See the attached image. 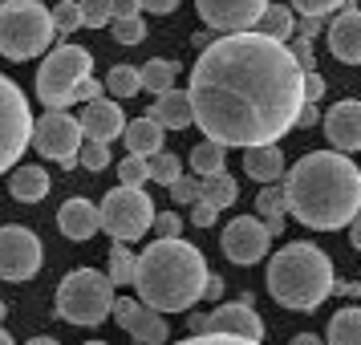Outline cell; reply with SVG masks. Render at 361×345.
I'll return each instance as SVG.
<instances>
[{
  "label": "cell",
  "instance_id": "7",
  "mask_svg": "<svg viewBox=\"0 0 361 345\" xmlns=\"http://www.w3.org/2000/svg\"><path fill=\"white\" fill-rule=\"evenodd\" d=\"M94 69V57L82 45H57V49L41 61V73H37V98L45 102L49 110H66L73 106V90L82 78H90Z\"/></svg>",
  "mask_w": 361,
  "mask_h": 345
},
{
  "label": "cell",
  "instance_id": "55",
  "mask_svg": "<svg viewBox=\"0 0 361 345\" xmlns=\"http://www.w3.org/2000/svg\"><path fill=\"white\" fill-rule=\"evenodd\" d=\"M0 345H13V337H8V333H4V329H0Z\"/></svg>",
  "mask_w": 361,
  "mask_h": 345
},
{
  "label": "cell",
  "instance_id": "57",
  "mask_svg": "<svg viewBox=\"0 0 361 345\" xmlns=\"http://www.w3.org/2000/svg\"><path fill=\"white\" fill-rule=\"evenodd\" d=\"M85 345H106V341H85Z\"/></svg>",
  "mask_w": 361,
  "mask_h": 345
},
{
  "label": "cell",
  "instance_id": "48",
  "mask_svg": "<svg viewBox=\"0 0 361 345\" xmlns=\"http://www.w3.org/2000/svg\"><path fill=\"white\" fill-rule=\"evenodd\" d=\"M114 17H138V0H110Z\"/></svg>",
  "mask_w": 361,
  "mask_h": 345
},
{
  "label": "cell",
  "instance_id": "37",
  "mask_svg": "<svg viewBox=\"0 0 361 345\" xmlns=\"http://www.w3.org/2000/svg\"><path fill=\"white\" fill-rule=\"evenodd\" d=\"M78 163L90 167V171H106V167H110V150H106V143H94V138H90V143L78 150Z\"/></svg>",
  "mask_w": 361,
  "mask_h": 345
},
{
  "label": "cell",
  "instance_id": "29",
  "mask_svg": "<svg viewBox=\"0 0 361 345\" xmlns=\"http://www.w3.org/2000/svg\"><path fill=\"white\" fill-rule=\"evenodd\" d=\"M224 163H228V147L215 143V138H207V143H199V147L191 150V167H195V175H219Z\"/></svg>",
  "mask_w": 361,
  "mask_h": 345
},
{
  "label": "cell",
  "instance_id": "46",
  "mask_svg": "<svg viewBox=\"0 0 361 345\" xmlns=\"http://www.w3.org/2000/svg\"><path fill=\"white\" fill-rule=\"evenodd\" d=\"M296 126H305V131H312V126H321V114H317V102H305V106H300V114H296Z\"/></svg>",
  "mask_w": 361,
  "mask_h": 345
},
{
  "label": "cell",
  "instance_id": "14",
  "mask_svg": "<svg viewBox=\"0 0 361 345\" xmlns=\"http://www.w3.org/2000/svg\"><path fill=\"white\" fill-rule=\"evenodd\" d=\"M195 8L199 17L212 29H219V33H244V29H252L260 20L268 0H195Z\"/></svg>",
  "mask_w": 361,
  "mask_h": 345
},
{
  "label": "cell",
  "instance_id": "56",
  "mask_svg": "<svg viewBox=\"0 0 361 345\" xmlns=\"http://www.w3.org/2000/svg\"><path fill=\"white\" fill-rule=\"evenodd\" d=\"M0 321H4V301H0Z\"/></svg>",
  "mask_w": 361,
  "mask_h": 345
},
{
  "label": "cell",
  "instance_id": "34",
  "mask_svg": "<svg viewBox=\"0 0 361 345\" xmlns=\"http://www.w3.org/2000/svg\"><path fill=\"white\" fill-rule=\"evenodd\" d=\"M49 17H53V29L57 33H73V29H82V4L78 0H61Z\"/></svg>",
  "mask_w": 361,
  "mask_h": 345
},
{
  "label": "cell",
  "instance_id": "3",
  "mask_svg": "<svg viewBox=\"0 0 361 345\" xmlns=\"http://www.w3.org/2000/svg\"><path fill=\"white\" fill-rule=\"evenodd\" d=\"M207 277H212V272H207L199 248H191L183 236H175V240L159 236V240L138 256L134 289H138V296L147 301L150 309L187 313L199 296H203Z\"/></svg>",
  "mask_w": 361,
  "mask_h": 345
},
{
  "label": "cell",
  "instance_id": "13",
  "mask_svg": "<svg viewBox=\"0 0 361 345\" xmlns=\"http://www.w3.org/2000/svg\"><path fill=\"white\" fill-rule=\"evenodd\" d=\"M191 333H228V337H247V341H264V321L247 309V301L235 305H219L207 317H191Z\"/></svg>",
  "mask_w": 361,
  "mask_h": 345
},
{
  "label": "cell",
  "instance_id": "9",
  "mask_svg": "<svg viewBox=\"0 0 361 345\" xmlns=\"http://www.w3.org/2000/svg\"><path fill=\"white\" fill-rule=\"evenodd\" d=\"M33 138V114L13 78H0V171L17 163Z\"/></svg>",
  "mask_w": 361,
  "mask_h": 345
},
{
  "label": "cell",
  "instance_id": "44",
  "mask_svg": "<svg viewBox=\"0 0 361 345\" xmlns=\"http://www.w3.org/2000/svg\"><path fill=\"white\" fill-rule=\"evenodd\" d=\"M191 207H195V219H191L195 228H212V224H215V207L207 203V199H195Z\"/></svg>",
  "mask_w": 361,
  "mask_h": 345
},
{
  "label": "cell",
  "instance_id": "42",
  "mask_svg": "<svg viewBox=\"0 0 361 345\" xmlns=\"http://www.w3.org/2000/svg\"><path fill=\"white\" fill-rule=\"evenodd\" d=\"M288 53H293V61L300 69H312V41H309V37H293Z\"/></svg>",
  "mask_w": 361,
  "mask_h": 345
},
{
  "label": "cell",
  "instance_id": "32",
  "mask_svg": "<svg viewBox=\"0 0 361 345\" xmlns=\"http://www.w3.org/2000/svg\"><path fill=\"white\" fill-rule=\"evenodd\" d=\"M138 90H142V82H138V69L114 66L110 73H106V94H114V98H134Z\"/></svg>",
  "mask_w": 361,
  "mask_h": 345
},
{
  "label": "cell",
  "instance_id": "39",
  "mask_svg": "<svg viewBox=\"0 0 361 345\" xmlns=\"http://www.w3.org/2000/svg\"><path fill=\"white\" fill-rule=\"evenodd\" d=\"M179 345H264V341H247V337H228V333H195Z\"/></svg>",
  "mask_w": 361,
  "mask_h": 345
},
{
  "label": "cell",
  "instance_id": "16",
  "mask_svg": "<svg viewBox=\"0 0 361 345\" xmlns=\"http://www.w3.org/2000/svg\"><path fill=\"white\" fill-rule=\"evenodd\" d=\"M325 134L337 150H361V102H337L325 114Z\"/></svg>",
  "mask_w": 361,
  "mask_h": 345
},
{
  "label": "cell",
  "instance_id": "19",
  "mask_svg": "<svg viewBox=\"0 0 361 345\" xmlns=\"http://www.w3.org/2000/svg\"><path fill=\"white\" fill-rule=\"evenodd\" d=\"M154 122H163V131H187L191 122H195V106H191V94H183V90H163V94H154V110H150Z\"/></svg>",
  "mask_w": 361,
  "mask_h": 345
},
{
  "label": "cell",
  "instance_id": "53",
  "mask_svg": "<svg viewBox=\"0 0 361 345\" xmlns=\"http://www.w3.org/2000/svg\"><path fill=\"white\" fill-rule=\"evenodd\" d=\"M333 293H341V296H357L361 289H357V284H349V280H345V284H333Z\"/></svg>",
  "mask_w": 361,
  "mask_h": 345
},
{
  "label": "cell",
  "instance_id": "1",
  "mask_svg": "<svg viewBox=\"0 0 361 345\" xmlns=\"http://www.w3.org/2000/svg\"><path fill=\"white\" fill-rule=\"evenodd\" d=\"M191 106L199 131L224 147H264L296 126L305 106V69L284 41L228 33L199 53L191 69Z\"/></svg>",
  "mask_w": 361,
  "mask_h": 345
},
{
  "label": "cell",
  "instance_id": "18",
  "mask_svg": "<svg viewBox=\"0 0 361 345\" xmlns=\"http://www.w3.org/2000/svg\"><path fill=\"white\" fill-rule=\"evenodd\" d=\"M329 49L345 66H361V8H345L329 29Z\"/></svg>",
  "mask_w": 361,
  "mask_h": 345
},
{
  "label": "cell",
  "instance_id": "30",
  "mask_svg": "<svg viewBox=\"0 0 361 345\" xmlns=\"http://www.w3.org/2000/svg\"><path fill=\"white\" fill-rule=\"evenodd\" d=\"M147 175L154 183H163V187H171V183L183 175V163L179 155H171V150H154V155H147Z\"/></svg>",
  "mask_w": 361,
  "mask_h": 345
},
{
  "label": "cell",
  "instance_id": "2",
  "mask_svg": "<svg viewBox=\"0 0 361 345\" xmlns=\"http://www.w3.org/2000/svg\"><path fill=\"white\" fill-rule=\"evenodd\" d=\"M284 207L312 231H337L361 212V171L345 150H312L284 179Z\"/></svg>",
  "mask_w": 361,
  "mask_h": 345
},
{
  "label": "cell",
  "instance_id": "6",
  "mask_svg": "<svg viewBox=\"0 0 361 345\" xmlns=\"http://www.w3.org/2000/svg\"><path fill=\"white\" fill-rule=\"evenodd\" d=\"M114 313V280L98 268H78L57 284V317L69 325H98Z\"/></svg>",
  "mask_w": 361,
  "mask_h": 345
},
{
  "label": "cell",
  "instance_id": "35",
  "mask_svg": "<svg viewBox=\"0 0 361 345\" xmlns=\"http://www.w3.org/2000/svg\"><path fill=\"white\" fill-rule=\"evenodd\" d=\"M78 4H82V25L85 29H106L110 17H114L110 0H78Z\"/></svg>",
  "mask_w": 361,
  "mask_h": 345
},
{
  "label": "cell",
  "instance_id": "22",
  "mask_svg": "<svg viewBox=\"0 0 361 345\" xmlns=\"http://www.w3.org/2000/svg\"><path fill=\"white\" fill-rule=\"evenodd\" d=\"M122 138H126V150L130 155H154V150H163V122H154V118H134V122H126V131H122Z\"/></svg>",
  "mask_w": 361,
  "mask_h": 345
},
{
  "label": "cell",
  "instance_id": "41",
  "mask_svg": "<svg viewBox=\"0 0 361 345\" xmlns=\"http://www.w3.org/2000/svg\"><path fill=\"white\" fill-rule=\"evenodd\" d=\"M150 228H159V236L175 240V236H183V219L175 212H163V215H154V224H150Z\"/></svg>",
  "mask_w": 361,
  "mask_h": 345
},
{
  "label": "cell",
  "instance_id": "4",
  "mask_svg": "<svg viewBox=\"0 0 361 345\" xmlns=\"http://www.w3.org/2000/svg\"><path fill=\"white\" fill-rule=\"evenodd\" d=\"M268 293L276 305L296 313H312L333 293V264L317 244H288L268 264Z\"/></svg>",
  "mask_w": 361,
  "mask_h": 345
},
{
  "label": "cell",
  "instance_id": "31",
  "mask_svg": "<svg viewBox=\"0 0 361 345\" xmlns=\"http://www.w3.org/2000/svg\"><path fill=\"white\" fill-rule=\"evenodd\" d=\"M256 207L264 212V224H268V231L276 236V231H284V187H272V191H260L256 195Z\"/></svg>",
  "mask_w": 361,
  "mask_h": 345
},
{
  "label": "cell",
  "instance_id": "28",
  "mask_svg": "<svg viewBox=\"0 0 361 345\" xmlns=\"http://www.w3.org/2000/svg\"><path fill=\"white\" fill-rule=\"evenodd\" d=\"M175 73H179V66H175V61L154 57V61H147V66L138 69V82H142V90H150V94H163V90H171V85H175Z\"/></svg>",
  "mask_w": 361,
  "mask_h": 345
},
{
  "label": "cell",
  "instance_id": "45",
  "mask_svg": "<svg viewBox=\"0 0 361 345\" xmlns=\"http://www.w3.org/2000/svg\"><path fill=\"white\" fill-rule=\"evenodd\" d=\"M102 94V85L94 82V78H82V82H78V90H73V102H94Z\"/></svg>",
  "mask_w": 361,
  "mask_h": 345
},
{
  "label": "cell",
  "instance_id": "11",
  "mask_svg": "<svg viewBox=\"0 0 361 345\" xmlns=\"http://www.w3.org/2000/svg\"><path fill=\"white\" fill-rule=\"evenodd\" d=\"M41 240L20 224L0 228V280H33L41 272Z\"/></svg>",
  "mask_w": 361,
  "mask_h": 345
},
{
  "label": "cell",
  "instance_id": "49",
  "mask_svg": "<svg viewBox=\"0 0 361 345\" xmlns=\"http://www.w3.org/2000/svg\"><path fill=\"white\" fill-rule=\"evenodd\" d=\"M296 29H300V37H309V41H312V37L321 33L325 25H321V17H305V20H300V25H296Z\"/></svg>",
  "mask_w": 361,
  "mask_h": 345
},
{
  "label": "cell",
  "instance_id": "20",
  "mask_svg": "<svg viewBox=\"0 0 361 345\" xmlns=\"http://www.w3.org/2000/svg\"><path fill=\"white\" fill-rule=\"evenodd\" d=\"M57 228H61L66 240H78V244H82V240H90V236L102 228L98 207H94L90 199H66L61 212H57Z\"/></svg>",
  "mask_w": 361,
  "mask_h": 345
},
{
  "label": "cell",
  "instance_id": "33",
  "mask_svg": "<svg viewBox=\"0 0 361 345\" xmlns=\"http://www.w3.org/2000/svg\"><path fill=\"white\" fill-rule=\"evenodd\" d=\"M110 33L118 45H138V41H147V25H142V17H110Z\"/></svg>",
  "mask_w": 361,
  "mask_h": 345
},
{
  "label": "cell",
  "instance_id": "47",
  "mask_svg": "<svg viewBox=\"0 0 361 345\" xmlns=\"http://www.w3.org/2000/svg\"><path fill=\"white\" fill-rule=\"evenodd\" d=\"M138 8H147V13H159V17H163V13H175V8H179V0H138Z\"/></svg>",
  "mask_w": 361,
  "mask_h": 345
},
{
  "label": "cell",
  "instance_id": "38",
  "mask_svg": "<svg viewBox=\"0 0 361 345\" xmlns=\"http://www.w3.org/2000/svg\"><path fill=\"white\" fill-rule=\"evenodd\" d=\"M345 0H293V8L300 17H325V13H337Z\"/></svg>",
  "mask_w": 361,
  "mask_h": 345
},
{
  "label": "cell",
  "instance_id": "5",
  "mask_svg": "<svg viewBox=\"0 0 361 345\" xmlns=\"http://www.w3.org/2000/svg\"><path fill=\"white\" fill-rule=\"evenodd\" d=\"M53 17L41 0H0V57L29 61L49 49Z\"/></svg>",
  "mask_w": 361,
  "mask_h": 345
},
{
  "label": "cell",
  "instance_id": "40",
  "mask_svg": "<svg viewBox=\"0 0 361 345\" xmlns=\"http://www.w3.org/2000/svg\"><path fill=\"white\" fill-rule=\"evenodd\" d=\"M171 199H175V203H195V199H199V179L179 175V179L171 183Z\"/></svg>",
  "mask_w": 361,
  "mask_h": 345
},
{
  "label": "cell",
  "instance_id": "25",
  "mask_svg": "<svg viewBox=\"0 0 361 345\" xmlns=\"http://www.w3.org/2000/svg\"><path fill=\"white\" fill-rule=\"evenodd\" d=\"M329 345H361V309L349 305L329 321Z\"/></svg>",
  "mask_w": 361,
  "mask_h": 345
},
{
  "label": "cell",
  "instance_id": "26",
  "mask_svg": "<svg viewBox=\"0 0 361 345\" xmlns=\"http://www.w3.org/2000/svg\"><path fill=\"white\" fill-rule=\"evenodd\" d=\"M235 195H240V187H235L231 175H224V171H219V175H203V183H199V199H207L215 212H219V207H231Z\"/></svg>",
  "mask_w": 361,
  "mask_h": 345
},
{
  "label": "cell",
  "instance_id": "52",
  "mask_svg": "<svg viewBox=\"0 0 361 345\" xmlns=\"http://www.w3.org/2000/svg\"><path fill=\"white\" fill-rule=\"evenodd\" d=\"M293 345H325V341H321L317 333H296V337H293Z\"/></svg>",
  "mask_w": 361,
  "mask_h": 345
},
{
  "label": "cell",
  "instance_id": "27",
  "mask_svg": "<svg viewBox=\"0 0 361 345\" xmlns=\"http://www.w3.org/2000/svg\"><path fill=\"white\" fill-rule=\"evenodd\" d=\"M134 272H138V256L126 248V240H114V248H110V272L106 277L114 280V289H122V284H134Z\"/></svg>",
  "mask_w": 361,
  "mask_h": 345
},
{
  "label": "cell",
  "instance_id": "36",
  "mask_svg": "<svg viewBox=\"0 0 361 345\" xmlns=\"http://www.w3.org/2000/svg\"><path fill=\"white\" fill-rule=\"evenodd\" d=\"M118 179H122V187H142V183L150 179L147 159H142V155H126V159L118 163Z\"/></svg>",
  "mask_w": 361,
  "mask_h": 345
},
{
  "label": "cell",
  "instance_id": "50",
  "mask_svg": "<svg viewBox=\"0 0 361 345\" xmlns=\"http://www.w3.org/2000/svg\"><path fill=\"white\" fill-rule=\"evenodd\" d=\"M203 296H224V280H219V277H207V284H203Z\"/></svg>",
  "mask_w": 361,
  "mask_h": 345
},
{
  "label": "cell",
  "instance_id": "51",
  "mask_svg": "<svg viewBox=\"0 0 361 345\" xmlns=\"http://www.w3.org/2000/svg\"><path fill=\"white\" fill-rule=\"evenodd\" d=\"M349 240H353V248H361V212L353 215V224H349Z\"/></svg>",
  "mask_w": 361,
  "mask_h": 345
},
{
  "label": "cell",
  "instance_id": "12",
  "mask_svg": "<svg viewBox=\"0 0 361 345\" xmlns=\"http://www.w3.org/2000/svg\"><path fill=\"white\" fill-rule=\"evenodd\" d=\"M268 240H272L268 224H260L256 215H240V219L228 224L219 248H224V256H228L231 264H256V260L268 256Z\"/></svg>",
  "mask_w": 361,
  "mask_h": 345
},
{
  "label": "cell",
  "instance_id": "43",
  "mask_svg": "<svg viewBox=\"0 0 361 345\" xmlns=\"http://www.w3.org/2000/svg\"><path fill=\"white\" fill-rule=\"evenodd\" d=\"M325 98V78L317 69H305V102H321Z\"/></svg>",
  "mask_w": 361,
  "mask_h": 345
},
{
  "label": "cell",
  "instance_id": "8",
  "mask_svg": "<svg viewBox=\"0 0 361 345\" xmlns=\"http://www.w3.org/2000/svg\"><path fill=\"white\" fill-rule=\"evenodd\" d=\"M98 224L102 231H110L114 240H138V236H147L150 224H154V203L142 187H118L110 195L102 199L98 207Z\"/></svg>",
  "mask_w": 361,
  "mask_h": 345
},
{
  "label": "cell",
  "instance_id": "24",
  "mask_svg": "<svg viewBox=\"0 0 361 345\" xmlns=\"http://www.w3.org/2000/svg\"><path fill=\"white\" fill-rule=\"evenodd\" d=\"M293 29H296V20H293L288 4H268L260 13V20H256V33L272 37V41H293Z\"/></svg>",
  "mask_w": 361,
  "mask_h": 345
},
{
  "label": "cell",
  "instance_id": "54",
  "mask_svg": "<svg viewBox=\"0 0 361 345\" xmlns=\"http://www.w3.org/2000/svg\"><path fill=\"white\" fill-rule=\"evenodd\" d=\"M29 345H57V341H53V337H33Z\"/></svg>",
  "mask_w": 361,
  "mask_h": 345
},
{
  "label": "cell",
  "instance_id": "21",
  "mask_svg": "<svg viewBox=\"0 0 361 345\" xmlns=\"http://www.w3.org/2000/svg\"><path fill=\"white\" fill-rule=\"evenodd\" d=\"M244 171L256 183H276L284 175V155L276 150V143H264V147H247L244 155Z\"/></svg>",
  "mask_w": 361,
  "mask_h": 345
},
{
  "label": "cell",
  "instance_id": "23",
  "mask_svg": "<svg viewBox=\"0 0 361 345\" xmlns=\"http://www.w3.org/2000/svg\"><path fill=\"white\" fill-rule=\"evenodd\" d=\"M8 191H13V199H20V203H41V199L49 195V175H45V167H17L13 179H8Z\"/></svg>",
  "mask_w": 361,
  "mask_h": 345
},
{
  "label": "cell",
  "instance_id": "15",
  "mask_svg": "<svg viewBox=\"0 0 361 345\" xmlns=\"http://www.w3.org/2000/svg\"><path fill=\"white\" fill-rule=\"evenodd\" d=\"M114 321L126 329L138 345H163L166 341L163 313L150 309L147 301H118V296H114Z\"/></svg>",
  "mask_w": 361,
  "mask_h": 345
},
{
  "label": "cell",
  "instance_id": "10",
  "mask_svg": "<svg viewBox=\"0 0 361 345\" xmlns=\"http://www.w3.org/2000/svg\"><path fill=\"white\" fill-rule=\"evenodd\" d=\"M82 138H85L82 122H78V118H69L66 110H49L45 118H37V122H33V147L41 150L45 159L61 163L66 171L78 163Z\"/></svg>",
  "mask_w": 361,
  "mask_h": 345
},
{
  "label": "cell",
  "instance_id": "17",
  "mask_svg": "<svg viewBox=\"0 0 361 345\" xmlns=\"http://www.w3.org/2000/svg\"><path fill=\"white\" fill-rule=\"evenodd\" d=\"M78 122H82V134L94 138V143H110V138H118V134L126 131V118L118 110V102H106V98L85 102V110Z\"/></svg>",
  "mask_w": 361,
  "mask_h": 345
}]
</instances>
